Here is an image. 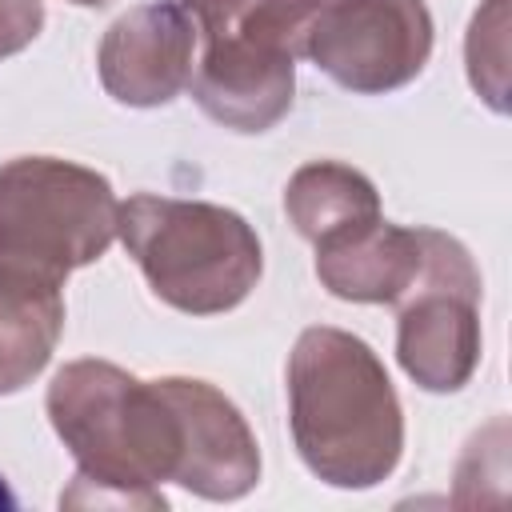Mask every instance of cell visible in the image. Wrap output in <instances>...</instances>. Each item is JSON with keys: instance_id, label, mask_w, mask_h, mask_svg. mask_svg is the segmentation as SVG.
<instances>
[{"instance_id": "5", "label": "cell", "mask_w": 512, "mask_h": 512, "mask_svg": "<svg viewBox=\"0 0 512 512\" xmlns=\"http://www.w3.org/2000/svg\"><path fill=\"white\" fill-rule=\"evenodd\" d=\"M252 4L256 0H180L200 40V60L188 80L192 100L212 124L244 136L276 128L296 92V56L264 32Z\"/></svg>"}, {"instance_id": "10", "label": "cell", "mask_w": 512, "mask_h": 512, "mask_svg": "<svg viewBox=\"0 0 512 512\" xmlns=\"http://www.w3.org/2000/svg\"><path fill=\"white\" fill-rule=\"evenodd\" d=\"M284 212L292 228L316 248L348 228H360L380 216L376 184L340 160H308L292 172L284 188Z\"/></svg>"}, {"instance_id": "15", "label": "cell", "mask_w": 512, "mask_h": 512, "mask_svg": "<svg viewBox=\"0 0 512 512\" xmlns=\"http://www.w3.org/2000/svg\"><path fill=\"white\" fill-rule=\"evenodd\" d=\"M68 4H80V8H96V4H108V0H68Z\"/></svg>"}, {"instance_id": "6", "label": "cell", "mask_w": 512, "mask_h": 512, "mask_svg": "<svg viewBox=\"0 0 512 512\" xmlns=\"http://www.w3.org/2000/svg\"><path fill=\"white\" fill-rule=\"evenodd\" d=\"M480 268L472 252L420 228V272L396 300V360L424 392H460L480 368Z\"/></svg>"}, {"instance_id": "1", "label": "cell", "mask_w": 512, "mask_h": 512, "mask_svg": "<svg viewBox=\"0 0 512 512\" xmlns=\"http://www.w3.org/2000/svg\"><path fill=\"white\" fill-rule=\"evenodd\" d=\"M192 376L140 380L112 360H68L44 396L52 432L76 460L60 504L164 508L160 484H180L188 464Z\"/></svg>"}, {"instance_id": "2", "label": "cell", "mask_w": 512, "mask_h": 512, "mask_svg": "<svg viewBox=\"0 0 512 512\" xmlns=\"http://www.w3.org/2000/svg\"><path fill=\"white\" fill-rule=\"evenodd\" d=\"M288 428L304 468L332 488H376L404 456V408L368 340L304 328L288 352Z\"/></svg>"}, {"instance_id": "9", "label": "cell", "mask_w": 512, "mask_h": 512, "mask_svg": "<svg viewBox=\"0 0 512 512\" xmlns=\"http://www.w3.org/2000/svg\"><path fill=\"white\" fill-rule=\"evenodd\" d=\"M420 272V228L384 216L316 244V276L336 300L396 304Z\"/></svg>"}, {"instance_id": "12", "label": "cell", "mask_w": 512, "mask_h": 512, "mask_svg": "<svg viewBox=\"0 0 512 512\" xmlns=\"http://www.w3.org/2000/svg\"><path fill=\"white\" fill-rule=\"evenodd\" d=\"M504 32H508V0H488L476 8L464 40V60H468V80L472 88L488 100L492 112H508V84H504Z\"/></svg>"}, {"instance_id": "4", "label": "cell", "mask_w": 512, "mask_h": 512, "mask_svg": "<svg viewBox=\"0 0 512 512\" xmlns=\"http://www.w3.org/2000/svg\"><path fill=\"white\" fill-rule=\"evenodd\" d=\"M120 200L96 168L60 156L0 164V284L64 288L116 240Z\"/></svg>"}, {"instance_id": "3", "label": "cell", "mask_w": 512, "mask_h": 512, "mask_svg": "<svg viewBox=\"0 0 512 512\" xmlns=\"http://www.w3.org/2000/svg\"><path fill=\"white\" fill-rule=\"evenodd\" d=\"M116 236L144 272L152 296L184 316L232 312L264 276L256 228L212 200L136 192L120 204Z\"/></svg>"}, {"instance_id": "8", "label": "cell", "mask_w": 512, "mask_h": 512, "mask_svg": "<svg viewBox=\"0 0 512 512\" xmlns=\"http://www.w3.org/2000/svg\"><path fill=\"white\" fill-rule=\"evenodd\" d=\"M196 28L180 0H148L116 16L96 48L104 92L128 108L172 104L192 80Z\"/></svg>"}, {"instance_id": "14", "label": "cell", "mask_w": 512, "mask_h": 512, "mask_svg": "<svg viewBox=\"0 0 512 512\" xmlns=\"http://www.w3.org/2000/svg\"><path fill=\"white\" fill-rule=\"evenodd\" d=\"M0 508H4V512H12V508H16V496H12V488L4 484V476H0Z\"/></svg>"}, {"instance_id": "7", "label": "cell", "mask_w": 512, "mask_h": 512, "mask_svg": "<svg viewBox=\"0 0 512 512\" xmlns=\"http://www.w3.org/2000/svg\"><path fill=\"white\" fill-rule=\"evenodd\" d=\"M432 40L424 0H320L300 28L296 56L356 96H384L424 72Z\"/></svg>"}, {"instance_id": "13", "label": "cell", "mask_w": 512, "mask_h": 512, "mask_svg": "<svg viewBox=\"0 0 512 512\" xmlns=\"http://www.w3.org/2000/svg\"><path fill=\"white\" fill-rule=\"evenodd\" d=\"M44 28V0H0V60L24 52Z\"/></svg>"}, {"instance_id": "11", "label": "cell", "mask_w": 512, "mask_h": 512, "mask_svg": "<svg viewBox=\"0 0 512 512\" xmlns=\"http://www.w3.org/2000/svg\"><path fill=\"white\" fill-rule=\"evenodd\" d=\"M64 332V296L60 288H24L0 284V396L32 384Z\"/></svg>"}]
</instances>
